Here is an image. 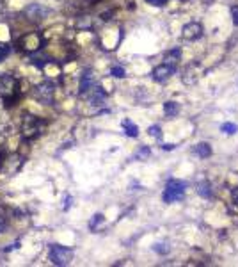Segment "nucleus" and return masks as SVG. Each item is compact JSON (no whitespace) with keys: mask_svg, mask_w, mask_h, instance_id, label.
Wrapping results in <instances>:
<instances>
[{"mask_svg":"<svg viewBox=\"0 0 238 267\" xmlns=\"http://www.w3.org/2000/svg\"><path fill=\"white\" fill-rule=\"evenodd\" d=\"M20 94H22V89H20V80L14 79L13 75L5 73V75L0 77V98L4 100V103L9 107V105H16Z\"/></svg>","mask_w":238,"mask_h":267,"instance_id":"f257e3e1","label":"nucleus"},{"mask_svg":"<svg viewBox=\"0 0 238 267\" xmlns=\"http://www.w3.org/2000/svg\"><path fill=\"white\" fill-rule=\"evenodd\" d=\"M185 191H187V185L182 180H176V178H171L167 183H165V189H163V202L165 203H174L183 200L185 196Z\"/></svg>","mask_w":238,"mask_h":267,"instance_id":"f03ea898","label":"nucleus"},{"mask_svg":"<svg viewBox=\"0 0 238 267\" xmlns=\"http://www.w3.org/2000/svg\"><path fill=\"white\" fill-rule=\"evenodd\" d=\"M22 134H24V137L28 141L38 139V137L43 134V121L39 118L32 116V114L24 116V121H22Z\"/></svg>","mask_w":238,"mask_h":267,"instance_id":"7ed1b4c3","label":"nucleus"},{"mask_svg":"<svg viewBox=\"0 0 238 267\" xmlns=\"http://www.w3.org/2000/svg\"><path fill=\"white\" fill-rule=\"evenodd\" d=\"M50 257L52 264H55V266H68L71 262V258H73V249L66 248V246H59V244H53L50 248Z\"/></svg>","mask_w":238,"mask_h":267,"instance_id":"20e7f679","label":"nucleus"},{"mask_svg":"<svg viewBox=\"0 0 238 267\" xmlns=\"http://www.w3.org/2000/svg\"><path fill=\"white\" fill-rule=\"evenodd\" d=\"M176 66L178 62H171V61H163L162 64H159L157 68L153 70V80L155 82H165L167 79H171V77L176 73Z\"/></svg>","mask_w":238,"mask_h":267,"instance_id":"39448f33","label":"nucleus"},{"mask_svg":"<svg viewBox=\"0 0 238 267\" xmlns=\"http://www.w3.org/2000/svg\"><path fill=\"white\" fill-rule=\"evenodd\" d=\"M201 75H203V66L199 64V62H192V64H188L185 70H183V84H196L197 80L201 79Z\"/></svg>","mask_w":238,"mask_h":267,"instance_id":"423d86ee","label":"nucleus"},{"mask_svg":"<svg viewBox=\"0 0 238 267\" xmlns=\"http://www.w3.org/2000/svg\"><path fill=\"white\" fill-rule=\"evenodd\" d=\"M182 36L187 41H196V39H199L203 36V25L199 22H190V24H187L183 27Z\"/></svg>","mask_w":238,"mask_h":267,"instance_id":"0eeeda50","label":"nucleus"},{"mask_svg":"<svg viewBox=\"0 0 238 267\" xmlns=\"http://www.w3.org/2000/svg\"><path fill=\"white\" fill-rule=\"evenodd\" d=\"M53 84L52 82H43L41 86H38V89L34 91V94H36V98L39 100V102L43 103H52L53 102Z\"/></svg>","mask_w":238,"mask_h":267,"instance_id":"6e6552de","label":"nucleus"},{"mask_svg":"<svg viewBox=\"0 0 238 267\" xmlns=\"http://www.w3.org/2000/svg\"><path fill=\"white\" fill-rule=\"evenodd\" d=\"M196 191H197V194H199L201 198H206V200H210V198L213 196V191H212L210 182H206V180H203V182L197 183Z\"/></svg>","mask_w":238,"mask_h":267,"instance_id":"1a4fd4ad","label":"nucleus"},{"mask_svg":"<svg viewBox=\"0 0 238 267\" xmlns=\"http://www.w3.org/2000/svg\"><path fill=\"white\" fill-rule=\"evenodd\" d=\"M105 96H107V94H105V91H103L102 88H94L93 91H91V103H93V105H102L103 102H105Z\"/></svg>","mask_w":238,"mask_h":267,"instance_id":"9d476101","label":"nucleus"},{"mask_svg":"<svg viewBox=\"0 0 238 267\" xmlns=\"http://www.w3.org/2000/svg\"><path fill=\"white\" fill-rule=\"evenodd\" d=\"M123 128H125V134L128 137H137L139 136V127L132 119H125L123 121Z\"/></svg>","mask_w":238,"mask_h":267,"instance_id":"9b49d317","label":"nucleus"},{"mask_svg":"<svg viewBox=\"0 0 238 267\" xmlns=\"http://www.w3.org/2000/svg\"><path fill=\"white\" fill-rule=\"evenodd\" d=\"M194 151H196V155L201 157V159H208L212 155V146L208 145V143H199V145L194 148Z\"/></svg>","mask_w":238,"mask_h":267,"instance_id":"f8f14e48","label":"nucleus"},{"mask_svg":"<svg viewBox=\"0 0 238 267\" xmlns=\"http://www.w3.org/2000/svg\"><path fill=\"white\" fill-rule=\"evenodd\" d=\"M163 113L167 118H174L180 113V103L178 102H165L163 103Z\"/></svg>","mask_w":238,"mask_h":267,"instance_id":"ddd939ff","label":"nucleus"},{"mask_svg":"<svg viewBox=\"0 0 238 267\" xmlns=\"http://www.w3.org/2000/svg\"><path fill=\"white\" fill-rule=\"evenodd\" d=\"M91 86H93V75H91V71H85L82 75V82H80V93H87Z\"/></svg>","mask_w":238,"mask_h":267,"instance_id":"4468645a","label":"nucleus"},{"mask_svg":"<svg viewBox=\"0 0 238 267\" xmlns=\"http://www.w3.org/2000/svg\"><path fill=\"white\" fill-rule=\"evenodd\" d=\"M153 251H157L159 255H167L171 251V248H169L167 242H157L153 244Z\"/></svg>","mask_w":238,"mask_h":267,"instance_id":"2eb2a0df","label":"nucleus"},{"mask_svg":"<svg viewBox=\"0 0 238 267\" xmlns=\"http://www.w3.org/2000/svg\"><path fill=\"white\" fill-rule=\"evenodd\" d=\"M220 130L224 132V134H228V136H233V134H237L238 125L237 123H224V125L220 127Z\"/></svg>","mask_w":238,"mask_h":267,"instance_id":"dca6fc26","label":"nucleus"},{"mask_svg":"<svg viewBox=\"0 0 238 267\" xmlns=\"http://www.w3.org/2000/svg\"><path fill=\"white\" fill-rule=\"evenodd\" d=\"M11 54V48L5 45V43H0V62L5 61L7 59V56Z\"/></svg>","mask_w":238,"mask_h":267,"instance_id":"f3484780","label":"nucleus"},{"mask_svg":"<svg viewBox=\"0 0 238 267\" xmlns=\"http://www.w3.org/2000/svg\"><path fill=\"white\" fill-rule=\"evenodd\" d=\"M148 132H150V136L157 137V139H160V137H162V128H160L159 125H151V127L148 128Z\"/></svg>","mask_w":238,"mask_h":267,"instance_id":"a211bd4d","label":"nucleus"},{"mask_svg":"<svg viewBox=\"0 0 238 267\" xmlns=\"http://www.w3.org/2000/svg\"><path fill=\"white\" fill-rule=\"evenodd\" d=\"M110 73H112V77H116V79H123V77H125V68H123V66H114L112 70H110Z\"/></svg>","mask_w":238,"mask_h":267,"instance_id":"6ab92c4d","label":"nucleus"},{"mask_svg":"<svg viewBox=\"0 0 238 267\" xmlns=\"http://www.w3.org/2000/svg\"><path fill=\"white\" fill-rule=\"evenodd\" d=\"M103 219H105V217H103L102 214H96V216L93 217V221L89 223V228H91V230H96V226H98L100 223H103Z\"/></svg>","mask_w":238,"mask_h":267,"instance_id":"aec40b11","label":"nucleus"},{"mask_svg":"<svg viewBox=\"0 0 238 267\" xmlns=\"http://www.w3.org/2000/svg\"><path fill=\"white\" fill-rule=\"evenodd\" d=\"M231 18H233V24L238 25V5L231 7Z\"/></svg>","mask_w":238,"mask_h":267,"instance_id":"412c9836","label":"nucleus"},{"mask_svg":"<svg viewBox=\"0 0 238 267\" xmlns=\"http://www.w3.org/2000/svg\"><path fill=\"white\" fill-rule=\"evenodd\" d=\"M146 2L151 5H157V7H162V5L167 4V0H146Z\"/></svg>","mask_w":238,"mask_h":267,"instance_id":"4be33fe9","label":"nucleus"},{"mask_svg":"<svg viewBox=\"0 0 238 267\" xmlns=\"http://www.w3.org/2000/svg\"><path fill=\"white\" fill-rule=\"evenodd\" d=\"M5 228H7V217H4L2 214H0V234H2Z\"/></svg>","mask_w":238,"mask_h":267,"instance_id":"5701e85b","label":"nucleus"},{"mask_svg":"<svg viewBox=\"0 0 238 267\" xmlns=\"http://www.w3.org/2000/svg\"><path fill=\"white\" fill-rule=\"evenodd\" d=\"M231 198H233V203L238 207V187H233L231 189Z\"/></svg>","mask_w":238,"mask_h":267,"instance_id":"b1692460","label":"nucleus"},{"mask_svg":"<svg viewBox=\"0 0 238 267\" xmlns=\"http://www.w3.org/2000/svg\"><path fill=\"white\" fill-rule=\"evenodd\" d=\"M146 155H150V148H148V146H144V148H140V151L135 155V157H146Z\"/></svg>","mask_w":238,"mask_h":267,"instance_id":"393cba45","label":"nucleus"},{"mask_svg":"<svg viewBox=\"0 0 238 267\" xmlns=\"http://www.w3.org/2000/svg\"><path fill=\"white\" fill-rule=\"evenodd\" d=\"M163 146V150H173L174 145H162Z\"/></svg>","mask_w":238,"mask_h":267,"instance_id":"a878e982","label":"nucleus"}]
</instances>
